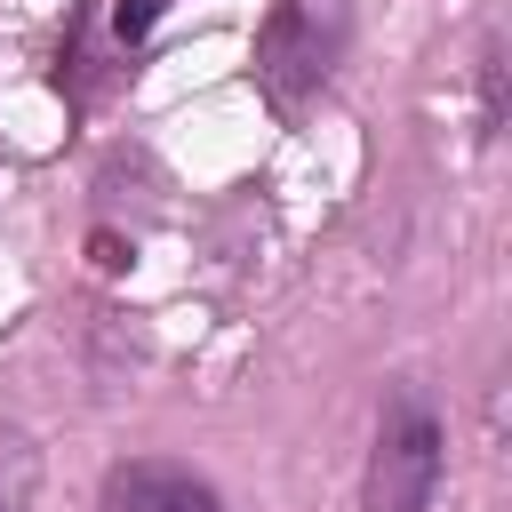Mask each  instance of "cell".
<instances>
[{"mask_svg":"<svg viewBox=\"0 0 512 512\" xmlns=\"http://www.w3.org/2000/svg\"><path fill=\"white\" fill-rule=\"evenodd\" d=\"M480 120H488V128H504V40H488V48H480Z\"/></svg>","mask_w":512,"mask_h":512,"instance_id":"cell-5","label":"cell"},{"mask_svg":"<svg viewBox=\"0 0 512 512\" xmlns=\"http://www.w3.org/2000/svg\"><path fill=\"white\" fill-rule=\"evenodd\" d=\"M96 512H224L216 488L192 472V464H168V456H128L104 472V496Z\"/></svg>","mask_w":512,"mask_h":512,"instance_id":"cell-3","label":"cell"},{"mask_svg":"<svg viewBox=\"0 0 512 512\" xmlns=\"http://www.w3.org/2000/svg\"><path fill=\"white\" fill-rule=\"evenodd\" d=\"M352 48V0H272L256 32V88L272 112H304Z\"/></svg>","mask_w":512,"mask_h":512,"instance_id":"cell-1","label":"cell"},{"mask_svg":"<svg viewBox=\"0 0 512 512\" xmlns=\"http://www.w3.org/2000/svg\"><path fill=\"white\" fill-rule=\"evenodd\" d=\"M448 464V432L432 416V400L416 384H400L376 416V448H368V480H360V512H432Z\"/></svg>","mask_w":512,"mask_h":512,"instance_id":"cell-2","label":"cell"},{"mask_svg":"<svg viewBox=\"0 0 512 512\" xmlns=\"http://www.w3.org/2000/svg\"><path fill=\"white\" fill-rule=\"evenodd\" d=\"M160 8H168V0H120V8H112V32H120V40H144V32L160 24Z\"/></svg>","mask_w":512,"mask_h":512,"instance_id":"cell-6","label":"cell"},{"mask_svg":"<svg viewBox=\"0 0 512 512\" xmlns=\"http://www.w3.org/2000/svg\"><path fill=\"white\" fill-rule=\"evenodd\" d=\"M32 488H40V448H32V432L0 424V512H24Z\"/></svg>","mask_w":512,"mask_h":512,"instance_id":"cell-4","label":"cell"}]
</instances>
